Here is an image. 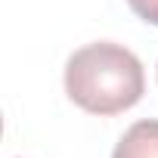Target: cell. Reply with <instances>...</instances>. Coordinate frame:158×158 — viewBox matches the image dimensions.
<instances>
[{
	"mask_svg": "<svg viewBox=\"0 0 158 158\" xmlns=\"http://www.w3.org/2000/svg\"><path fill=\"white\" fill-rule=\"evenodd\" d=\"M143 62L121 44L96 40L65 62V93L90 115H118L143 99Z\"/></svg>",
	"mask_w": 158,
	"mask_h": 158,
	"instance_id": "6da1fadb",
	"label": "cell"
},
{
	"mask_svg": "<svg viewBox=\"0 0 158 158\" xmlns=\"http://www.w3.org/2000/svg\"><path fill=\"white\" fill-rule=\"evenodd\" d=\"M127 3H130V10H133L143 22L158 25V0H127Z\"/></svg>",
	"mask_w": 158,
	"mask_h": 158,
	"instance_id": "3957f363",
	"label": "cell"
},
{
	"mask_svg": "<svg viewBox=\"0 0 158 158\" xmlns=\"http://www.w3.org/2000/svg\"><path fill=\"white\" fill-rule=\"evenodd\" d=\"M112 158H158V121L146 118L124 130Z\"/></svg>",
	"mask_w": 158,
	"mask_h": 158,
	"instance_id": "7a4b0ae2",
	"label": "cell"
}]
</instances>
